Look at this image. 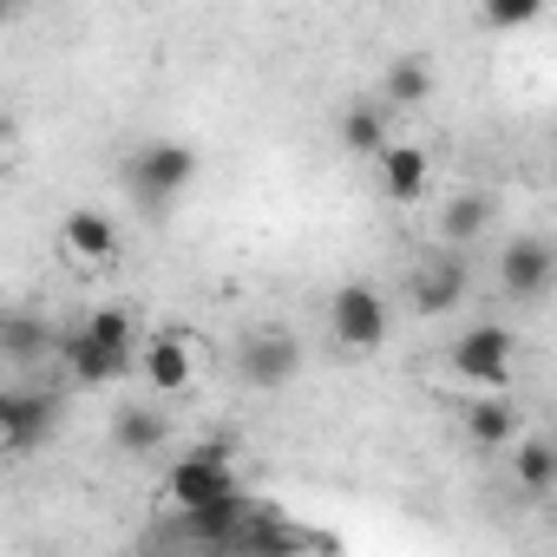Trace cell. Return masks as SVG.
<instances>
[{
    "label": "cell",
    "instance_id": "cell-17",
    "mask_svg": "<svg viewBox=\"0 0 557 557\" xmlns=\"http://www.w3.org/2000/svg\"><path fill=\"white\" fill-rule=\"evenodd\" d=\"M492 230V190H453L440 210V243L446 249H472Z\"/></svg>",
    "mask_w": 557,
    "mask_h": 557
},
{
    "label": "cell",
    "instance_id": "cell-14",
    "mask_svg": "<svg viewBox=\"0 0 557 557\" xmlns=\"http://www.w3.org/2000/svg\"><path fill=\"white\" fill-rule=\"evenodd\" d=\"M112 446H119L125 459H151V453H164V446H171V413L151 407V400L119 407V413H112Z\"/></svg>",
    "mask_w": 557,
    "mask_h": 557
},
{
    "label": "cell",
    "instance_id": "cell-11",
    "mask_svg": "<svg viewBox=\"0 0 557 557\" xmlns=\"http://www.w3.org/2000/svg\"><path fill=\"white\" fill-rule=\"evenodd\" d=\"M60 256L79 269V275H99L119 262V223L106 210H66L60 216Z\"/></svg>",
    "mask_w": 557,
    "mask_h": 557
},
{
    "label": "cell",
    "instance_id": "cell-18",
    "mask_svg": "<svg viewBox=\"0 0 557 557\" xmlns=\"http://www.w3.org/2000/svg\"><path fill=\"white\" fill-rule=\"evenodd\" d=\"M511 479H518V492H531V498L557 492V440L518 433V440H511Z\"/></svg>",
    "mask_w": 557,
    "mask_h": 557
},
{
    "label": "cell",
    "instance_id": "cell-2",
    "mask_svg": "<svg viewBox=\"0 0 557 557\" xmlns=\"http://www.w3.org/2000/svg\"><path fill=\"white\" fill-rule=\"evenodd\" d=\"M197 184V151L177 145V138H145L132 158H125V190L145 216H164L184 190Z\"/></svg>",
    "mask_w": 557,
    "mask_h": 557
},
{
    "label": "cell",
    "instance_id": "cell-8",
    "mask_svg": "<svg viewBox=\"0 0 557 557\" xmlns=\"http://www.w3.org/2000/svg\"><path fill=\"white\" fill-rule=\"evenodd\" d=\"M498 289H505V302H544L550 289H557V243L550 236H518V243H505V256H498Z\"/></svg>",
    "mask_w": 557,
    "mask_h": 557
},
{
    "label": "cell",
    "instance_id": "cell-4",
    "mask_svg": "<svg viewBox=\"0 0 557 557\" xmlns=\"http://www.w3.org/2000/svg\"><path fill=\"white\" fill-rule=\"evenodd\" d=\"M511 355H518V335L505 322H472L453 348H446V368L459 387L472 394H505L511 387Z\"/></svg>",
    "mask_w": 557,
    "mask_h": 557
},
{
    "label": "cell",
    "instance_id": "cell-6",
    "mask_svg": "<svg viewBox=\"0 0 557 557\" xmlns=\"http://www.w3.org/2000/svg\"><path fill=\"white\" fill-rule=\"evenodd\" d=\"M466 289H472V269H466V249H433V256H420L413 269H407V309L420 315V322H440V315H453L459 302H466Z\"/></svg>",
    "mask_w": 557,
    "mask_h": 557
},
{
    "label": "cell",
    "instance_id": "cell-20",
    "mask_svg": "<svg viewBox=\"0 0 557 557\" xmlns=\"http://www.w3.org/2000/svg\"><path fill=\"white\" fill-rule=\"evenodd\" d=\"M479 21L492 34H524L544 21V0H479Z\"/></svg>",
    "mask_w": 557,
    "mask_h": 557
},
{
    "label": "cell",
    "instance_id": "cell-12",
    "mask_svg": "<svg viewBox=\"0 0 557 557\" xmlns=\"http://www.w3.org/2000/svg\"><path fill=\"white\" fill-rule=\"evenodd\" d=\"M374 184H381V197L387 203H420L426 190H433V158H426V145H407V138H394L381 158H374Z\"/></svg>",
    "mask_w": 557,
    "mask_h": 557
},
{
    "label": "cell",
    "instance_id": "cell-10",
    "mask_svg": "<svg viewBox=\"0 0 557 557\" xmlns=\"http://www.w3.org/2000/svg\"><path fill=\"white\" fill-rule=\"evenodd\" d=\"M138 374H145V387H151L158 400L190 394V381H197V335H190V329H158V335L138 348Z\"/></svg>",
    "mask_w": 557,
    "mask_h": 557
},
{
    "label": "cell",
    "instance_id": "cell-16",
    "mask_svg": "<svg viewBox=\"0 0 557 557\" xmlns=\"http://www.w3.org/2000/svg\"><path fill=\"white\" fill-rule=\"evenodd\" d=\"M0 355H8L14 368H40L47 355H60V329L27 315V309H14L8 322H0Z\"/></svg>",
    "mask_w": 557,
    "mask_h": 557
},
{
    "label": "cell",
    "instance_id": "cell-15",
    "mask_svg": "<svg viewBox=\"0 0 557 557\" xmlns=\"http://www.w3.org/2000/svg\"><path fill=\"white\" fill-rule=\"evenodd\" d=\"M394 145V106L387 99H348L342 112V151L348 158H381Z\"/></svg>",
    "mask_w": 557,
    "mask_h": 557
},
{
    "label": "cell",
    "instance_id": "cell-3",
    "mask_svg": "<svg viewBox=\"0 0 557 557\" xmlns=\"http://www.w3.org/2000/svg\"><path fill=\"white\" fill-rule=\"evenodd\" d=\"M236 453H230V440H197L190 453H177L171 466H164V479H158V498L171 505V511H184V505H216V498H236L243 492V479H236V466H230Z\"/></svg>",
    "mask_w": 557,
    "mask_h": 557
},
{
    "label": "cell",
    "instance_id": "cell-7",
    "mask_svg": "<svg viewBox=\"0 0 557 557\" xmlns=\"http://www.w3.org/2000/svg\"><path fill=\"white\" fill-rule=\"evenodd\" d=\"M53 433H60V394H47V387H14V394H0V446H8L14 459L40 453Z\"/></svg>",
    "mask_w": 557,
    "mask_h": 557
},
{
    "label": "cell",
    "instance_id": "cell-1",
    "mask_svg": "<svg viewBox=\"0 0 557 557\" xmlns=\"http://www.w3.org/2000/svg\"><path fill=\"white\" fill-rule=\"evenodd\" d=\"M138 329L125 309H92L79 329H60V361L79 387H112L125 368H138Z\"/></svg>",
    "mask_w": 557,
    "mask_h": 557
},
{
    "label": "cell",
    "instance_id": "cell-9",
    "mask_svg": "<svg viewBox=\"0 0 557 557\" xmlns=\"http://www.w3.org/2000/svg\"><path fill=\"white\" fill-rule=\"evenodd\" d=\"M296 374H302V348H296V335H283V329H256V335L236 342V381H243V387L275 394V387H289Z\"/></svg>",
    "mask_w": 557,
    "mask_h": 557
},
{
    "label": "cell",
    "instance_id": "cell-19",
    "mask_svg": "<svg viewBox=\"0 0 557 557\" xmlns=\"http://www.w3.org/2000/svg\"><path fill=\"white\" fill-rule=\"evenodd\" d=\"M381 99H387L394 112L426 106V99H433V60H426V53H400V60L381 73Z\"/></svg>",
    "mask_w": 557,
    "mask_h": 557
},
{
    "label": "cell",
    "instance_id": "cell-21",
    "mask_svg": "<svg viewBox=\"0 0 557 557\" xmlns=\"http://www.w3.org/2000/svg\"><path fill=\"white\" fill-rule=\"evenodd\" d=\"M550 184H557V158H550Z\"/></svg>",
    "mask_w": 557,
    "mask_h": 557
},
{
    "label": "cell",
    "instance_id": "cell-13",
    "mask_svg": "<svg viewBox=\"0 0 557 557\" xmlns=\"http://www.w3.org/2000/svg\"><path fill=\"white\" fill-rule=\"evenodd\" d=\"M459 433L472 440V453H511V440H518L524 426H518V407H511L505 394H472V400L459 407Z\"/></svg>",
    "mask_w": 557,
    "mask_h": 557
},
{
    "label": "cell",
    "instance_id": "cell-5",
    "mask_svg": "<svg viewBox=\"0 0 557 557\" xmlns=\"http://www.w3.org/2000/svg\"><path fill=\"white\" fill-rule=\"evenodd\" d=\"M387 329H394V315H387V296L374 283H342L329 296V335L342 355H381Z\"/></svg>",
    "mask_w": 557,
    "mask_h": 557
}]
</instances>
